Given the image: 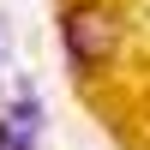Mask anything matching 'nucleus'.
<instances>
[{
    "label": "nucleus",
    "mask_w": 150,
    "mask_h": 150,
    "mask_svg": "<svg viewBox=\"0 0 150 150\" xmlns=\"http://www.w3.org/2000/svg\"><path fill=\"white\" fill-rule=\"evenodd\" d=\"M0 150H42V102L18 96L0 114Z\"/></svg>",
    "instance_id": "2"
},
{
    "label": "nucleus",
    "mask_w": 150,
    "mask_h": 150,
    "mask_svg": "<svg viewBox=\"0 0 150 150\" xmlns=\"http://www.w3.org/2000/svg\"><path fill=\"white\" fill-rule=\"evenodd\" d=\"M60 36H66V48H72L78 66H96V60H108L120 48V18L102 0H72L60 12Z\"/></svg>",
    "instance_id": "1"
}]
</instances>
